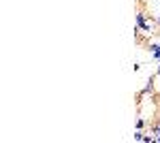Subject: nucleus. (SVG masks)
I'll use <instances>...</instances> for the list:
<instances>
[{"instance_id": "obj_1", "label": "nucleus", "mask_w": 160, "mask_h": 143, "mask_svg": "<svg viewBox=\"0 0 160 143\" xmlns=\"http://www.w3.org/2000/svg\"><path fill=\"white\" fill-rule=\"evenodd\" d=\"M132 137H135V141H143V137H145V132H141V128H137Z\"/></svg>"}, {"instance_id": "obj_2", "label": "nucleus", "mask_w": 160, "mask_h": 143, "mask_svg": "<svg viewBox=\"0 0 160 143\" xmlns=\"http://www.w3.org/2000/svg\"><path fill=\"white\" fill-rule=\"evenodd\" d=\"M156 141H160V132H158V137H156Z\"/></svg>"}, {"instance_id": "obj_3", "label": "nucleus", "mask_w": 160, "mask_h": 143, "mask_svg": "<svg viewBox=\"0 0 160 143\" xmlns=\"http://www.w3.org/2000/svg\"><path fill=\"white\" fill-rule=\"evenodd\" d=\"M158 75H160V69H158Z\"/></svg>"}, {"instance_id": "obj_4", "label": "nucleus", "mask_w": 160, "mask_h": 143, "mask_svg": "<svg viewBox=\"0 0 160 143\" xmlns=\"http://www.w3.org/2000/svg\"><path fill=\"white\" fill-rule=\"evenodd\" d=\"M158 24H160V19H158Z\"/></svg>"}]
</instances>
